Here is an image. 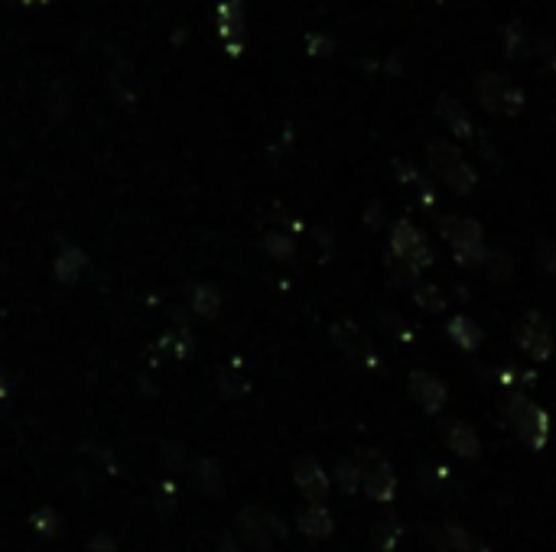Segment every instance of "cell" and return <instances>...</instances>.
<instances>
[{"label": "cell", "mask_w": 556, "mask_h": 552, "mask_svg": "<svg viewBox=\"0 0 556 552\" xmlns=\"http://www.w3.org/2000/svg\"><path fill=\"white\" fill-rule=\"evenodd\" d=\"M439 234H443V241L449 244L452 257H456L459 267H469V270H482L485 264V231L478 225L475 218H465V215H443L436 221Z\"/></svg>", "instance_id": "cell-1"}, {"label": "cell", "mask_w": 556, "mask_h": 552, "mask_svg": "<svg viewBox=\"0 0 556 552\" xmlns=\"http://www.w3.org/2000/svg\"><path fill=\"white\" fill-rule=\"evenodd\" d=\"M504 416H508L511 429L517 432V439L530 445L534 452H543L550 442V413L543 410L540 403L524 397L521 390H511L508 400H504Z\"/></svg>", "instance_id": "cell-2"}, {"label": "cell", "mask_w": 556, "mask_h": 552, "mask_svg": "<svg viewBox=\"0 0 556 552\" xmlns=\"http://www.w3.org/2000/svg\"><path fill=\"white\" fill-rule=\"evenodd\" d=\"M426 156H430L433 176L456 195H469L478 186V169L465 160V153L452 140H433L426 147Z\"/></svg>", "instance_id": "cell-3"}, {"label": "cell", "mask_w": 556, "mask_h": 552, "mask_svg": "<svg viewBox=\"0 0 556 552\" xmlns=\"http://www.w3.org/2000/svg\"><path fill=\"white\" fill-rule=\"evenodd\" d=\"M475 91H478V101H482V108L491 117H517V114L524 111V104H527L524 88L517 85L511 75H504L498 69L478 72Z\"/></svg>", "instance_id": "cell-4"}, {"label": "cell", "mask_w": 556, "mask_h": 552, "mask_svg": "<svg viewBox=\"0 0 556 552\" xmlns=\"http://www.w3.org/2000/svg\"><path fill=\"white\" fill-rule=\"evenodd\" d=\"M436 114L443 117V124H446V130L456 140H469L472 147L485 156V160H491L495 163L498 160V153H495V143L488 140V134L485 130H478L475 127V121H472V114L465 111V104L459 101V98H452V95H439L436 98Z\"/></svg>", "instance_id": "cell-5"}, {"label": "cell", "mask_w": 556, "mask_h": 552, "mask_svg": "<svg viewBox=\"0 0 556 552\" xmlns=\"http://www.w3.org/2000/svg\"><path fill=\"white\" fill-rule=\"evenodd\" d=\"M355 468H358L361 491H365L371 501H378V504L394 501V497H397V475H394L391 462H387L381 452L361 449L355 455Z\"/></svg>", "instance_id": "cell-6"}, {"label": "cell", "mask_w": 556, "mask_h": 552, "mask_svg": "<svg viewBox=\"0 0 556 552\" xmlns=\"http://www.w3.org/2000/svg\"><path fill=\"white\" fill-rule=\"evenodd\" d=\"M514 341H517V351L527 354L530 361H550V354H553V325L547 315H540V312H524L521 319H517L514 325Z\"/></svg>", "instance_id": "cell-7"}, {"label": "cell", "mask_w": 556, "mask_h": 552, "mask_svg": "<svg viewBox=\"0 0 556 552\" xmlns=\"http://www.w3.org/2000/svg\"><path fill=\"white\" fill-rule=\"evenodd\" d=\"M387 254H394L397 260H407L410 267H417V270H430L433 267V247L430 241H426V234L413 225V221L407 218H400L394 231H391V251Z\"/></svg>", "instance_id": "cell-8"}, {"label": "cell", "mask_w": 556, "mask_h": 552, "mask_svg": "<svg viewBox=\"0 0 556 552\" xmlns=\"http://www.w3.org/2000/svg\"><path fill=\"white\" fill-rule=\"evenodd\" d=\"M238 533L248 546L270 549V543L287 536V527H283L277 514H267L261 507H244L238 514Z\"/></svg>", "instance_id": "cell-9"}, {"label": "cell", "mask_w": 556, "mask_h": 552, "mask_svg": "<svg viewBox=\"0 0 556 552\" xmlns=\"http://www.w3.org/2000/svg\"><path fill=\"white\" fill-rule=\"evenodd\" d=\"M407 390H410L413 403H417L426 416H439L443 413L446 400H449L446 384L430 371H413L410 380H407Z\"/></svg>", "instance_id": "cell-10"}, {"label": "cell", "mask_w": 556, "mask_h": 552, "mask_svg": "<svg viewBox=\"0 0 556 552\" xmlns=\"http://www.w3.org/2000/svg\"><path fill=\"white\" fill-rule=\"evenodd\" d=\"M439 436H443V442L459 458H465V462H475V458L482 455V436H478V429L469 419H452V416L443 419V423H439Z\"/></svg>", "instance_id": "cell-11"}, {"label": "cell", "mask_w": 556, "mask_h": 552, "mask_svg": "<svg viewBox=\"0 0 556 552\" xmlns=\"http://www.w3.org/2000/svg\"><path fill=\"white\" fill-rule=\"evenodd\" d=\"M293 481H296V488L303 491V497L309 504H326V497H329V471L322 468L316 458H296L293 462Z\"/></svg>", "instance_id": "cell-12"}, {"label": "cell", "mask_w": 556, "mask_h": 552, "mask_svg": "<svg viewBox=\"0 0 556 552\" xmlns=\"http://www.w3.org/2000/svg\"><path fill=\"white\" fill-rule=\"evenodd\" d=\"M430 540L439 552H491L459 523H443V527L430 533Z\"/></svg>", "instance_id": "cell-13"}, {"label": "cell", "mask_w": 556, "mask_h": 552, "mask_svg": "<svg viewBox=\"0 0 556 552\" xmlns=\"http://www.w3.org/2000/svg\"><path fill=\"white\" fill-rule=\"evenodd\" d=\"M296 530L309 540H329L335 530L332 510L326 504H306L300 514H296Z\"/></svg>", "instance_id": "cell-14"}, {"label": "cell", "mask_w": 556, "mask_h": 552, "mask_svg": "<svg viewBox=\"0 0 556 552\" xmlns=\"http://www.w3.org/2000/svg\"><path fill=\"white\" fill-rule=\"evenodd\" d=\"M332 341H335V348H339L345 358H352V361L365 358V354H368L365 335H361V328L355 322H348V319H339L332 325Z\"/></svg>", "instance_id": "cell-15"}, {"label": "cell", "mask_w": 556, "mask_h": 552, "mask_svg": "<svg viewBox=\"0 0 556 552\" xmlns=\"http://www.w3.org/2000/svg\"><path fill=\"white\" fill-rule=\"evenodd\" d=\"M501 39H504V52H508L511 59H527L530 52H534L537 39L527 33V26L521 17H511L508 23L501 26Z\"/></svg>", "instance_id": "cell-16"}, {"label": "cell", "mask_w": 556, "mask_h": 552, "mask_svg": "<svg viewBox=\"0 0 556 552\" xmlns=\"http://www.w3.org/2000/svg\"><path fill=\"white\" fill-rule=\"evenodd\" d=\"M446 335L452 338V345L462 351H478L482 348V338H485L478 322H472L469 315H452V319L446 322Z\"/></svg>", "instance_id": "cell-17"}, {"label": "cell", "mask_w": 556, "mask_h": 552, "mask_svg": "<svg viewBox=\"0 0 556 552\" xmlns=\"http://www.w3.org/2000/svg\"><path fill=\"white\" fill-rule=\"evenodd\" d=\"M85 270H88V257H85V251H79V247H72V244H62V251H59V257H56V267H53L56 280H62V283H75Z\"/></svg>", "instance_id": "cell-18"}, {"label": "cell", "mask_w": 556, "mask_h": 552, "mask_svg": "<svg viewBox=\"0 0 556 552\" xmlns=\"http://www.w3.org/2000/svg\"><path fill=\"white\" fill-rule=\"evenodd\" d=\"M189 302H192V312L202 315V319H215L218 309H222V293L212 283H196L189 289Z\"/></svg>", "instance_id": "cell-19"}, {"label": "cell", "mask_w": 556, "mask_h": 552, "mask_svg": "<svg viewBox=\"0 0 556 552\" xmlns=\"http://www.w3.org/2000/svg\"><path fill=\"white\" fill-rule=\"evenodd\" d=\"M192 478H196V484L205 494H222L225 491L222 471H218L215 458H196V462H192Z\"/></svg>", "instance_id": "cell-20"}, {"label": "cell", "mask_w": 556, "mask_h": 552, "mask_svg": "<svg viewBox=\"0 0 556 552\" xmlns=\"http://www.w3.org/2000/svg\"><path fill=\"white\" fill-rule=\"evenodd\" d=\"M482 270H485V276L491 283H504V280H511L514 276V257L508 251H501V247H488Z\"/></svg>", "instance_id": "cell-21"}, {"label": "cell", "mask_w": 556, "mask_h": 552, "mask_svg": "<svg viewBox=\"0 0 556 552\" xmlns=\"http://www.w3.org/2000/svg\"><path fill=\"white\" fill-rule=\"evenodd\" d=\"M413 299H417V306L426 312H443L446 309V299L439 293V286L433 283H417L413 286Z\"/></svg>", "instance_id": "cell-22"}, {"label": "cell", "mask_w": 556, "mask_h": 552, "mask_svg": "<svg viewBox=\"0 0 556 552\" xmlns=\"http://www.w3.org/2000/svg\"><path fill=\"white\" fill-rule=\"evenodd\" d=\"M264 251L270 257H277V260H290L296 254V241L290 238V234L274 231V234H267V238H264Z\"/></svg>", "instance_id": "cell-23"}, {"label": "cell", "mask_w": 556, "mask_h": 552, "mask_svg": "<svg viewBox=\"0 0 556 552\" xmlns=\"http://www.w3.org/2000/svg\"><path fill=\"white\" fill-rule=\"evenodd\" d=\"M335 484H339V491H345V494H355L358 488H361V481H358V468H355V458L352 462H348V458H342L339 465H335Z\"/></svg>", "instance_id": "cell-24"}, {"label": "cell", "mask_w": 556, "mask_h": 552, "mask_svg": "<svg viewBox=\"0 0 556 552\" xmlns=\"http://www.w3.org/2000/svg\"><path fill=\"white\" fill-rule=\"evenodd\" d=\"M387 273H391L394 283H407V286H417L420 283V270L410 267L407 260H397L394 254H387Z\"/></svg>", "instance_id": "cell-25"}, {"label": "cell", "mask_w": 556, "mask_h": 552, "mask_svg": "<svg viewBox=\"0 0 556 552\" xmlns=\"http://www.w3.org/2000/svg\"><path fill=\"white\" fill-rule=\"evenodd\" d=\"M303 39H306V52L309 56H316V59L332 56L335 52V36L332 33H306Z\"/></svg>", "instance_id": "cell-26"}, {"label": "cell", "mask_w": 556, "mask_h": 552, "mask_svg": "<svg viewBox=\"0 0 556 552\" xmlns=\"http://www.w3.org/2000/svg\"><path fill=\"white\" fill-rule=\"evenodd\" d=\"M33 527L40 530V533H49V536H59L62 533V520L53 507H40L33 514Z\"/></svg>", "instance_id": "cell-27"}, {"label": "cell", "mask_w": 556, "mask_h": 552, "mask_svg": "<svg viewBox=\"0 0 556 552\" xmlns=\"http://www.w3.org/2000/svg\"><path fill=\"white\" fill-rule=\"evenodd\" d=\"M218 387H222L225 397H241V393L248 390V384H244V380H238L235 374H231V367H225V371L218 374Z\"/></svg>", "instance_id": "cell-28"}, {"label": "cell", "mask_w": 556, "mask_h": 552, "mask_svg": "<svg viewBox=\"0 0 556 552\" xmlns=\"http://www.w3.org/2000/svg\"><path fill=\"white\" fill-rule=\"evenodd\" d=\"M394 176L400 179V182H417L420 179V173H417V166H413L410 160H394Z\"/></svg>", "instance_id": "cell-29"}, {"label": "cell", "mask_w": 556, "mask_h": 552, "mask_svg": "<svg viewBox=\"0 0 556 552\" xmlns=\"http://www.w3.org/2000/svg\"><path fill=\"white\" fill-rule=\"evenodd\" d=\"M417 186H420V205L423 208H436V186H433V179L420 176Z\"/></svg>", "instance_id": "cell-30"}, {"label": "cell", "mask_w": 556, "mask_h": 552, "mask_svg": "<svg viewBox=\"0 0 556 552\" xmlns=\"http://www.w3.org/2000/svg\"><path fill=\"white\" fill-rule=\"evenodd\" d=\"M540 267L550 276H556V241H547L540 247Z\"/></svg>", "instance_id": "cell-31"}, {"label": "cell", "mask_w": 556, "mask_h": 552, "mask_svg": "<svg viewBox=\"0 0 556 552\" xmlns=\"http://www.w3.org/2000/svg\"><path fill=\"white\" fill-rule=\"evenodd\" d=\"M534 52H537V56H543V59H547L550 65H553V72H556V43H553V39H537V43H534Z\"/></svg>", "instance_id": "cell-32"}, {"label": "cell", "mask_w": 556, "mask_h": 552, "mask_svg": "<svg viewBox=\"0 0 556 552\" xmlns=\"http://www.w3.org/2000/svg\"><path fill=\"white\" fill-rule=\"evenodd\" d=\"M381 221H384L381 202H378V199H371V202L365 205V225H368V228H381Z\"/></svg>", "instance_id": "cell-33"}, {"label": "cell", "mask_w": 556, "mask_h": 552, "mask_svg": "<svg viewBox=\"0 0 556 552\" xmlns=\"http://www.w3.org/2000/svg\"><path fill=\"white\" fill-rule=\"evenodd\" d=\"M394 540H397V520H384V530H381V549L387 552V549H391L394 546Z\"/></svg>", "instance_id": "cell-34"}, {"label": "cell", "mask_w": 556, "mask_h": 552, "mask_svg": "<svg viewBox=\"0 0 556 552\" xmlns=\"http://www.w3.org/2000/svg\"><path fill=\"white\" fill-rule=\"evenodd\" d=\"M92 552H118V546H114V540L108 533H101L92 540Z\"/></svg>", "instance_id": "cell-35"}, {"label": "cell", "mask_w": 556, "mask_h": 552, "mask_svg": "<svg viewBox=\"0 0 556 552\" xmlns=\"http://www.w3.org/2000/svg\"><path fill=\"white\" fill-rule=\"evenodd\" d=\"M218 552H241V549H238V543H235V540H231V536L225 533V536H222V540H218Z\"/></svg>", "instance_id": "cell-36"}]
</instances>
